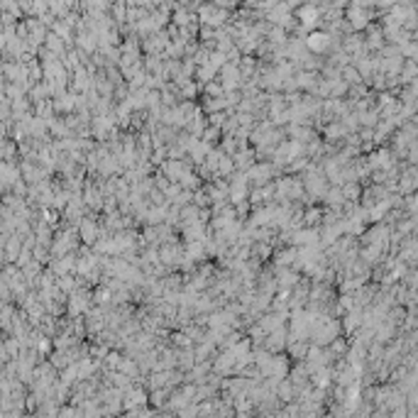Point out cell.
Returning a JSON list of instances; mask_svg holds the SVG:
<instances>
[{"instance_id":"obj_1","label":"cell","mask_w":418,"mask_h":418,"mask_svg":"<svg viewBox=\"0 0 418 418\" xmlns=\"http://www.w3.org/2000/svg\"><path fill=\"white\" fill-rule=\"evenodd\" d=\"M122 404H125V411L132 406H144V404H149V389L142 384H135L130 391H125Z\"/></svg>"},{"instance_id":"obj_23","label":"cell","mask_w":418,"mask_h":418,"mask_svg":"<svg viewBox=\"0 0 418 418\" xmlns=\"http://www.w3.org/2000/svg\"><path fill=\"white\" fill-rule=\"evenodd\" d=\"M342 91H345V86H342V83H335V88H333V93L338 96V93H342Z\"/></svg>"},{"instance_id":"obj_3","label":"cell","mask_w":418,"mask_h":418,"mask_svg":"<svg viewBox=\"0 0 418 418\" xmlns=\"http://www.w3.org/2000/svg\"><path fill=\"white\" fill-rule=\"evenodd\" d=\"M298 394V386L289 379V377H284L281 382H279V386H276V396L284 401V404H289V401H294Z\"/></svg>"},{"instance_id":"obj_12","label":"cell","mask_w":418,"mask_h":418,"mask_svg":"<svg viewBox=\"0 0 418 418\" xmlns=\"http://www.w3.org/2000/svg\"><path fill=\"white\" fill-rule=\"evenodd\" d=\"M235 157H230V154H223V159H220V164H218V176H228L230 174H235Z\"/></svg>"},{"instance_id":"obj_9","label":"cell","mask_w":418,"mask_h":418,"mask_svg":"<svg viewBox=\"0 0 418 418\" xmlns=\"http://www.w3.org/2000/svg\"><path fill=\"white\" fill-rule=\"evenodd\" d=\"M42 272H44V262H39V259H32V262H27L25 267H22V274H25L27 281H34Z\"/></svg>"},{"instance_id":"obj_19","label":"cell","mask_w":418,"mask_h":418,"mask_svg":"<svg viewBox=\"0 0 418 418\" xmlns=\"http://www.w3.org/2000/svg\"><path fill=\"white\" fill-rule=\"evenodd\" d=\"M330 345H333V347H330V350H333V355H335V352H338V355H340V352H345V342H342V338H335Z\"/></svg>"},{"instance_id":"obj_13","label":"cell","mask_w":418,"mask_h":418,"mask_svg":"<svg viewBox=\"0 0 418 418\" xmlns=\"http://www.w3.org/2000/svg\"><path fill=\"white\" fill-rule=\"evenodd\" d=\"M323 201L328 203L330 208H335V210H338V208H340V203H342V201H345V193H342L340 188H328V193L323 196Z\"/></svg>"},{"instance_id":"obj_14","label":"cell","mask_w":418,"mask_h":418,"mask_svg":"<svg viewBox=\"0 0 418 418\" xmlns=\"http://www.w3.org/2000/svg\"><path fill=\"white\" fill-rule=\"evenodd\" d=\"M296 81H298V88H303L306 93H316V91H318V88H316V78H313V74H298Z\"/></svg>"},{"instance_id":"obj_11","label":"cell","mask_w":418,"mask_h":418,"mask_svg":"<svg viewBox=\"0 0 418 418\" xmlns=\"http://www.w3.org/2000/svg\"><path fill=\"white\" fill-rule=\"evenodd\" d=\"M198 91H201V83H196V81H186L184 86L179 88V98H184V100H196Z\"/></svg>"},{"instance_id":"obj_20","label":"cell","mask_w":418,"mask_h":418,"mask_svg":"<svg viewBox=\"0 0 418 418\" xmlns=\"http://www.w3.org/2000/svg\"><path fill=\"white\" fill-rule=\"evenodd\" d=\"M325 135H328V137H340L342 135L340 125H330V127H325Z\"/></svg>"},{"instance_id":"obj_22","label":"cell","mask_w":418,"mask_h":418,"mask_svg":"<svg viewBox=\"0 0 418 418\" xmlns=\"http://www.w3.org/2000/svg\"><path fill=\"white\" fill-rule=\"evenodd\" d=\"M342 193H345V198H347V196H355V193H357V188H355V186H347L345 191H342Z\"/></svg>"},{"instance_id":"obj_17","label":"cell","mask_w":418,"mask_h":418,"mask_svg":"<svg viewBox=\"0 0 418 418\" xmlns=\"http://www.w3.org/2000/svg\"><path fill=\"white\" fill-rule=\"evenodd\" d=\"M198 213H201V206L198 203H188V206L181 208V220H193L198 218Z\"/></svg>"},{"instance_id":"obj_16","label":"cell","mask_w":418,"mask_h":418,"mask_svg":"<svg viewBox=\"0 0 418 418\" xmlns=\"http://www.w3.org/2000/svg\"><path fill=\"white\" fill-rule=\"evenodd\" d=\"M298 17L306 22V27H313V22L318 20V12L313 10L311 5H306V8H301V10H298Z\"/></svg>"},{"instance_id":"obj_4","label":"cell","mask_w":418,"mask_h":418,"mask_svg":"<svg viewBox=\"0 0 418 418\" xmlns=\"http://www.w3.org/2000/svg\"><path fill=\"white\" fill-rule=\"evenodd\" d=\"M308 347H311V340H294V342L286 345V352H289V357L296 362V360H306Z\"/></svg>"},{"instance_id":"obj_10","label":"cell","mask_w":418,"mask_h":418,"mask_svg":"<svg viewBox=\"0 0 418 418\" xmlns=\"http://www.w3.org/2000/svg\"><path fill=\"white\" fill-rule=\"evenodd\" d=\"M179 108H181V113L186 115L188 120H191V118H198V115H203V105H198L196 100H181Z\"/></svg>"},{"instance_id":"obj_8","label":"cell","mask_w":418,"mask_h":418,"mask_svg":"<svg viewBox=\"0 0 418 418\" xmlns=\"http://www.w3.org/2000/svg\"><path fill=\"white\" fill-rule=\"evenodd\" d=\"M206 127H208V115H206V118H203V115H198V118H191V120L186 122V127H184V130L191 132V135H196V137H203Z\"/></svg>"},{"instance_id":"obj_2","label":"cell","mask_w":418,"mask_h":418,"mask_svg":"<svg viewBox=\"0 0 418 418\" xmlns=\"http://www.w3.org/2000/svg\"><path fill=\"white\" fill-rule=\"evenodd\" d=\"M301 272L294 269V267H276V281H279V289H286V291H294L296 284L301 281Z\"/></svg>"},{"instance_id":"obj_18","label":"cell","mask_w":418,"mask_h":418,"mask_svg":"<svg viewBox=\"0 0 418 418\" xmlns=\"http://www.w3.org/2000/svg\"><path fill=\"white\" fill-rule=\"evenodd\" d=\"M206 86V96H213V98H220V96H225V88L223 83H215V81H210V83H203Z\"/></svg>"},{"instance_id":"obj_5","label":"cell","mask_w":418,"mask_h":418,"mask_svg":"<svg viewBox=\"0 0 418 418\" xmlns=\"http://www.w3.org/2000/svg\"><path fill=\"white\" fill-rule=\"evenodd\" d=\"M169 394H171V389H169V386H159V389H152V391H149V404H152V406L159 411V408L166 406V401H169Z\"/></svg>"},{"instance_id":"obj_7","label":"cell","mask_w":418,"mask_h":418,"mask_svg":"<svg viewBox=\"0 0 418 418\" xmlns=\"http://www.w3.org/2000/svg\"><path fill=\"white\" fill-rule=\"evenodd\" d=\"M215 74H220V69H218V66H213L210 61H208V64H201L196 69L198 83H210V81H215Z\"/></svg>"},{"instance_id":"obj_15","label":"cell","mask_w":418,"mask_h":418,"mask_svg":"<svg viewBox=\"0 0 418 418\" xmlns=\"http://www.w3.org/2000/svg\"><path fill=\"white\" fill-rule=\"evenodd\" d=\"M303 220H306V225H318V223H323V215H320L318 208H313V206H306Z\"/></svg>"},{"instance_id":"obj_21","label":"cell","mask_w":418,"mask_h":418,"mask_svg":"<svg viewBox=\"0 0 418 418\" xmlns=\"http://www.w3.org/2000/svg\"><path fill=\"white\" fill-rule=\"evenodd\" d=\"M345 328L347 330L357 328V316H355V313H347V318H345Z\"/></svg>"},{"instance_id":"obj_6","label":"cell","mask_w":418,"mask_h":418,"mask_svg":"<svg viewBox=\"0 0 418 418\" xmlns=\"http://www.w3.org/2000/svg\"><path fill=\"white\" fill-rule=\"evenodd\" d=\"M306 44H308V49H311V52L320 54V52H325V47L330 44V39H328V34H323V32H313V34H311V37L306 39Z\"/></svg>"}]
</instances>
